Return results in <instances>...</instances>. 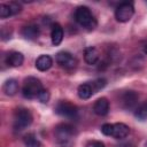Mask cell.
I'll return each mask as SVG.
<instances>
[{"label": "cell", "instance_id": "30bf717a", "mask_svg": "<svg viewBox=\"0 0 147 147\" xmlns=\"http://www.w3.org/2000/svg\"><path fill=\"white\" fill-rule=\"evenodd\" d=\"M93 110L99 116H106L109 113V101L106 98H100L94 102Z\"/></svg>", "mask_w": 147, "mask_h": 147}, {"label": "cell", "instance_id": "52a82bcc", "mask_svg": "<svg viewBox=\"0 0 147 147\" xmlns=\"http://www.w3.org/2000/svg\"><path fill=\"white\" fill-rule=\"evenodd\" d=\"M56 62L64 69H74L77 65V59L69 52H59L56 54Z\"/></svg>", "mask_w": 147, "mask_h": 147}, {"label": "cell", "instance_id": "e0dca14e", "mask_svg": "<svg viewBox=\"0 0 147 147\" xmlns=\"http://www.w3.org/2000/svg\"><path fill=\"white\" fill-rule=\"evenodd\" d=\"M77 94H78V96H79L80 99H83V100L90 99V98L94 94L93 88H92V86H91V83H84V84L79 85L78 88H77Z\"/></svg>", "mask_w": 147, "mask_h": 147}, {"label": "cell", "instance_id": "d6986e66", "mask_svg": "<svg viewBox=\"0 0 147 147\" xmlns=\"http://www.w3.org/2000/svg\"><path fill=\"white\" fill-rule=\"evenodd\" d=\"M24 145H25V147H41V142L32 133L25 136V138H24Z\"/></svg>", "mask_w": 147, "mask_h": 147}, {"label": "cell", "instance_id": "9a60e30c", "mask_svg": "<svg viewBox=\"0 0 147 147\" xmlns=\"http://www.w3.org/2000/svg\"><path fill=\"white\" fill-rule=\"evenodd\" d=\"M2 90H3L6 95H9V96L15 95L18 92V82L14 78L7 79L2 86Z\"/></svg>", "mask_w": 147, "mask_h": 147}, {"label": "cell", "instance_id": "5bb4252c", "mask_svg": "<svg viewBox=\"0 0 147 147\" xmlns=\"http://www.w3.org/2000/svg\"><path fill=\"white\" fill-rule=\"evenodd\" d=\"M21 33H22V36L25 39H28V40H34L39 36V28L37 25H34V24H30V25L24 26L22 29Z\"/></svg>", "mask_w": 147, "mask_h": 147}, {"label": "cell", "instance_id": "9c48e42d", "mask_svg": "<svg viewBox=\"0 0 147 147\" xmlns=\"http://www.w3.org/2000/svg\"><path fill=\"white\" fill-rule=\"evenodd\" d=\"M130 133V127L124 124V123H115L113 124V134L111 137H114L117 140H122L124 138H126Z\"/></svg>", "mask_w": 147, "mask_h": 147}, {"label": "cell", "instance_id": "4316f807", "mask_svg": "<svg viewBox=\"0 0 147 147\" xmlns=\"http://www.w3.org/2000/svg\"><path fill=\"white\" fill-rule=\"evenodd\" d=\"M145 53H146V54H147V45H146V46H145Z\"/></svg>", "mask_w": 147, "mask_h": 147}, {"label": "cell", "instance_id": "ac0fdd59", "mask_svg": "<svg viewBox=\"0 0 147 147\" xmlns=\"http://www.w3.org/2000/svg\"><path fill=\"white\" fill-rule=\"evenodd\" d=\"M134 116L140 119V121H145L147 119V101L141 103L140 106H138L134 109Z\"/></svg>", "mask_w": 147, "mask_h": 147}, {"label": "cell", "instance_id": "7402d4cb", "mask_svg": "<svg viewBox=\"0 0 147 147\" xmlns=\"http://www.w3.org/2000/svg\"><path fill=\"white\" fill-rule=\"evenodd\" d=\"M8 6H9V8H10V13H11V15H17V14L21 13V10H22V6H21V3L16 2V1H11V2H9Z\"/></svg>", "mask_w": 147, "mask_h": 147}, {"label": "cell", "instance_id": "7a4b0ae2", "mask_svg": "<svg viewBox=\"0 0 147 147\" xmlns=\"http://www.w3.org/2000/svg\"><path fill=\"white\" fill-rule=\"evenodd\" d=\"M42 84L41 82L36 78V77H28L24 79V84L22 87V93L24 98L26 99H33L38 98V94L42 90Z\"/></svg>", "mask_w": 147, "mask_h": 147}, {"label": "cell", "instance_id": "484cf974", "mask_svg": "<svg viewBox=\"0 0 147 147\" xmlns=\"http://www.w3.org/2000/svg\"><path fill=\"white\" fill-rule=\"evenodd\" d=\"M118 147H136L133 144H131V142H126V144H122V145H119Z\"/></svg>", "mask_w": 147, "mask_h": 147}, {"label": "cell", "instance_id": "4fadbf2b", "mask_svg": "<svg viewBox=\"0 0 147 147\" xmlns=\"http://www.w3.org/2000/svg\"><path fill=\"white\" fill-rule=\"evenodd\" d=\"M53 65V60L49 55L42 54L36 60V68L39 71H46Z\"/></svg>", "mask_w": 147, "mask_h": 147}, {"label": "cell", "instance_id": "5b68a950", "mask_svg": "<svg viewBox=\"0 0 147 147\" xmlns=\"http://www.w3.org/2000/svg\"><path fill=\"white\" fill-rule=\"evenodd\" d=\"M54 134H55V139H56L57 142L67 144L74 137V127L70 124H67V123L59 124L55 127Z\"/></svg>", "mask_w": 147, "mask_h": 147}, {"label": "cell", "instance_id": "83f0119b", "mask_svg": "<svg viewBox=\"0 0 147 147\" xmlns=\"http://www.w3.org/2000/svg\"><path fill=\"white\" fill-rule=\"evenodd\" d=\"M146 147H147V142H146Z\"/></svg>", "mask_w": 147, "mask_h": 147}, {"label": "cell", "instance_id": "8fae6325", "mask_svg": "<svg viewBox=\"0 0 147 147\" xmlns=\"http://www.w3.org/2000/svg\"><path fill=\"white\" fill-rule=\"evenodd\" d=\"M100 57V54L98 52V49L95 47H86L84 51V60L87 64L90 65H94L95 63H98Z\"/></svg>", "mask_w": 147, "mask_h": 147}, {"label": "cell", "instance_id": "ffe728a7", "mask_svg": "<svg viewBox=\"0 0 147 147\" xmlns=\"http://www.w3.org/2000/svg\"><path fill=\"white\" fill-rule=\"evenodd\" d=\"M106 84H107V80H106L105 78H98V79L91 82V86H92L94 93H96L98 91L102 90V88L106 86Z\"/></svg>", "mask_w": 147, "mask_h": 147}, {"label": "cell", "instance_id": "603a6c76", "mask_svg": "<svg viewBox=\"0 0 147 147\" xmlns=\"http://www.w3.org/2000/svg\"><path fill=\"white\" fill-rule=\"evenodd\" d=\"M49 98H51V94H49V92H48L46 88H42V90L40 91V93L38 94V100H39L40 102H42V103L48 102V101H49Z\"/></svg>", "mask_w": 147, "mask_h": 147}, {"label": "cell", "instance_id": "7c38bea8", "mask_svg": "<svg viewBox=\"0 0 147 147\" xmlns=\"http://www.w3.org/2000/svg\"><path fill=\"white\" fill-rule=\"evenodd\" d=\"M51 39H52V44L54 46H57V45H60L62 42V39H63V28L59 23H54L52 25Z\"/></svg>", "mask_w": 147, "mask_h": 147}, {"label": "cell", "instance_id": "cb8c5ba5", "mask_svg": "<svg viewBox=\"0 0 147 147\" xmlns=\"http://www.w3.org/2000/svg\"><path fill=\"white\" fill-rule=\"evenodd\" d=\"M101 132H102L105 136L111 137V134H113V124H110V123H105V124L101 126Z\"/></svg>", "mask_w": 147, "mask_h": 147}, {"label": "cell", "instance_id": "d4e9b609", "mask_svg": "<svg viewBox=\"0 0 147 147\" xmlns=\"http://www.w3.org/2000/svg\"><path fill=\"white\" fill-rule=\"evenodd\" d=\"M85 147H106L105 144L102 141H99V140H92V141H88L86 144Z\"/></svg>", "mask_w": 147, "mask_h": 147}, {"label": "cell", "instance_id": "ba28073f", "mask_svg": "<svg viewBox=\"0 0 147 147\" xmlns=\"http://www.w3.org/2000/svg\"><path fill=\"white\" fill-rule=\"evenodd\" d=\"M139 95L134 91H126L122 94V106L125 109H136Z\"/></svg>", "mask_w": 147, "mask_h": 147}, {"label": "cell", "instance_id": "6da1fadb", "mask_svg": "<svg viewBox=\"0 0 147 147\" xmlns=\"http://www.w3.org/2000/svg\"><path fill=\"white\" fill-rule=\"evenodd\" d=\"M75 20L79 25H82L87 30H93L96 26V20L94 15L92 14L91 9L86 6L77 7L75 11Z\"/></svg>", "mask_w": 147, "mask_h": 147}, {"label": "cell", "instance_id": "3957f363", "mask_svg": "<svg viewBox=\"0 0 147 147\" xmlns=\"http://www.w3.org/2000/svg\"><path fill=\"white\" fill-rule=\"evenodd\" d=\"M32 114L26 108H18L15 111L14 116V129L16 131H22L31 125L32 123Z\"/></svg>", "mask_w": 147, "mask_h": 147}, {"label": "cell", "instance_id": "2e32d148", "mask_svg": "<svg viewBox=\"0 0 147 147\" xmlns=\"http://www.w3.org/2000/svg\"><path fill=\"white\" fill-rule=\"evenodd\" d=\"M7 64L10 67H20L23 64L24 61V56L22 53L20 52H10L7 55Z\"/></svg>", "mask_w": 147, "mask_h": 147}, {"label": "cell", "instance_id": "8992f818", "mask_svg": "<svg viewBox=\"0 0 147 147\" xmlns=\"http://www.w3.org/2000/svg\"><path fill=\"white\" fill-rule=\"evenodd\" d=\"M55 113L65 118H74L78 114V108L69 101H60L54 108Z\"/></svg>", "mask_w": 147, "mask_h": 147}, {"label": "cell", "instance_id": "277c9868", "mask_svg": "<svg viewBox=\"0 0 147 147\" xmlns=\"http://www.w3.org/2000/svg\"><path fill=\"white\" fill-rule=\"evenodd\" d=\"M134 14V7H133V3L132 2H129V1H124V2H121L116 9H115V17L118 22H129L132 16Z\"/></svg>", "mask_w": 147, "mask_h": 147}, {"label": "cell", "instance_id": "44dd1931", "mask_svg": "<svg viewBox=\"0 0 147 147\" xmlns=\"http://www.w3.org/2000/svg\"><path fill=\"white\" fill-rule=\"evenodd\" d=\"M9 16H11L9 6L7 3H1L0 5V17L1 18H7Z\"/></svg>", "mask_w": 147, "mask_h": 147}]
</instances>
